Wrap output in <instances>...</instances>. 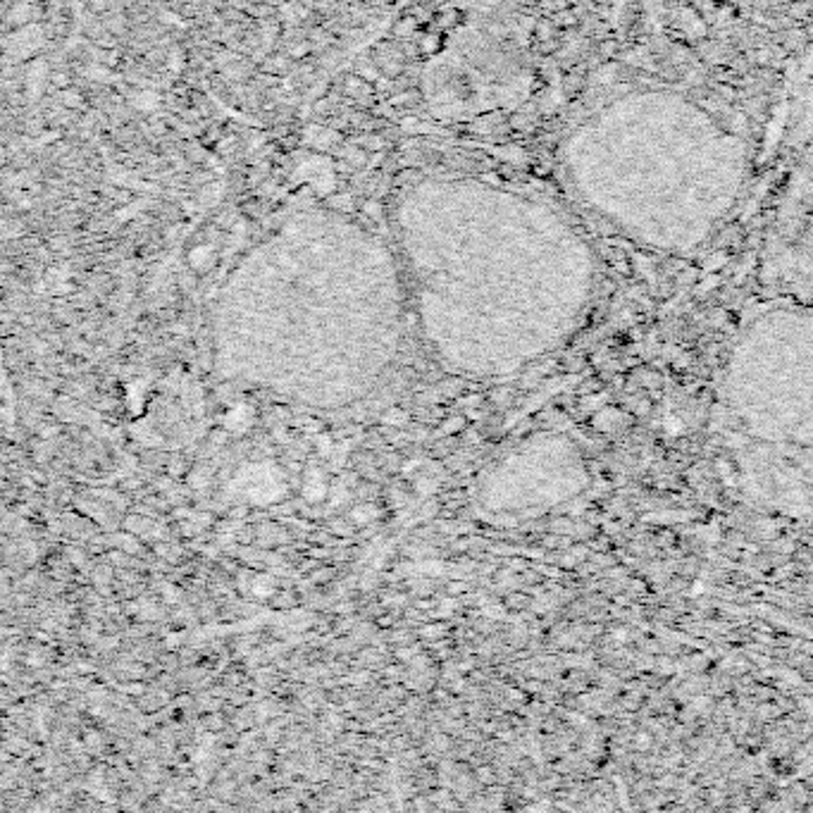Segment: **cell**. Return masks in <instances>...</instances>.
I'll return each instance as SVG.
<instances>
[{
  "instance_id": "6da1fadb",
  "label": "cell",
  "mask_w": 813,
  "mask_h": 813,
  "mask_svg": "<svg viewBox=\"0 0 813 813\" xmlns=\"http://www.w3.org/2000/svg\"><path fill=\"white\" fill-rule=\"evenodd\" d=\"M573 191L596 217L642 246L689 253L728 220L747 150L711 110L675 91H635L573 131Z\"/></svg>"
},
{
  "instance_id": "7a4b0ae2",
  "label": "cell",
  "mask_w": 813,
  "mask_h": 813,
  "mask_svg": "<svg viewBox=\"0 0 813 813\" xmlns=\"http://www.w3.org/2000/svg\"><path fill=\"white\" fill-rule=\"evenodd\" d=\"M720 410L744 489L763 506L813 515V305L782 303L737 336Z\"/></svg>"
},
{
  "instance_id": "3957f363",
  "label": "cell",
  "mask_w": 813,
  "mask_h": 813,
  "mask_svg": "<svg viewBox=\"0 0 813 813\" xmlns=\"http://www.w3.org/2000/svg\"><path fill=\"white\" fill-rule=\"evenodd\" d=\"M763 277L773 292L813 305V143L777 206L765 241Z\"/></svg>"
}]
</instances>
